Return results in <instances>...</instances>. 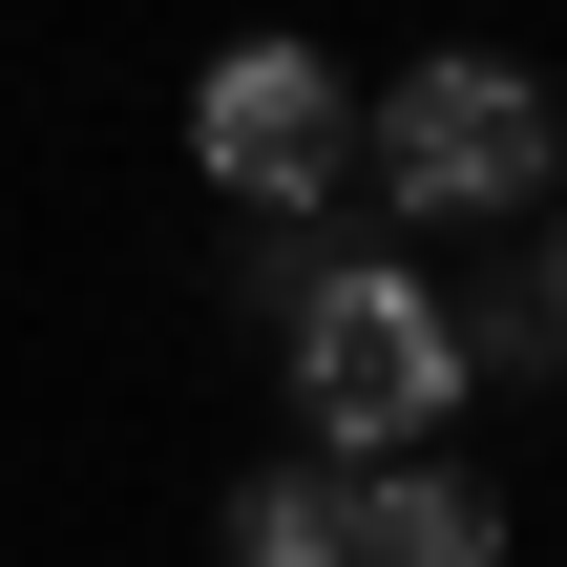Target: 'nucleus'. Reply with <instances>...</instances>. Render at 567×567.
<instances>
[{"label": "nucleus", "instance_id": "obj_1", "mask_svg": "<svg viewBox=\"0 0 567 567\" xmlns=\"http://www.w3.org/2000/svg\"><path fill=\"white\" fill-rule=\"evenodd\" d=\"M295 421H316V463L442 442V421H463V316H442L400 252H316V295H295Z\"/></svg>", "mask_w": 567, "mask_h": 567}, {"label": "nucleus", "instance_id": "obj_2", "mask_svg": "<svg viewBox=\"0 0 567 567\" xmlns=\"http://www.w3.org/2000/svg\"><path fill=\"white\" fill-rule=\"evenodd\" d=\"M358 168H379L421 231H484V210H547V189H567V126H547L526 63L442 42V63H400V84L358 105Z\"/></svg>", "mask_w": 567, "mask_h": 567}, {"label": "nucleus", "instance_id": "obj_3", "mask_svg": "<svg viewBox=\"0 0 567 567\" xmlns=\"http://www.w3.org/2000/svg\"><path fill=\"white\" fill-rule=\"evenodd\" d=\"M189 168H210L231 210H316V189L358 168V84H337L316 42H231V63L189 84Z\"/></svg>", "mask_w": 567, "mask_h": 567}, {"label": "nucleus", "instance_id": "obj_4", "mask_svg": "<svg viewBox=\"0 0 567 567\" xmlns=\"http://www.w3.org/2000/svg\"><path fill=\"white\" fill-rule=\"evenodd\" d=\"M337 526H358V567H505V484L400 442V463H337Z\"/></svg>", "mask_w": 567, "mask_h": 567}, {"label": "nucleus", "instance_id": "obj_5", "mask_svg": "<svg viewBox=\"0 0 567 567\" xmlns=\"http://www.w3.org/2000/svg\"><path fill=\"white\" fill-rule=\"evenodd\" d=\"M231 567H358L337 463H252V484H231Z\"/></svg>", "mask_w": 567, "mask_h": 567}, {"label": "nucleus", "instance_id": "obj_6", "mask_svg": "<svg viewBox=\"0 0 567 567\" xmlns=\"http://www.w3.org/2000/svg\"><path fill=\"white\" fill-rule=\"evenodd\" d=\"M567 358V316H547V274H526V295H484V316H463V379H547Z\"/></svg>", "mask_w": 567, "mask_h": 567}, {"label": "nucleus", "instance_id": "obj_7", "mask_svg": "<svg viewBox=\"0 0 567 567\" xmlns=\"http://www.w3.org/2000/svg\"><path fill=\"white\" fill-rule=\"evenodd\" d=\"M526 274H547V316H567V189H547V252H526Z\"/></svg>", "mask_w": 567, "mask_h": 567}]
</instances>
